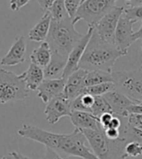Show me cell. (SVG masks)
Here are the masks:
<instances>
[{"instance_id": "obj_8", "label": "cell", "mask_w": 142, "mask_h": 159, "mask_svg": "<svg viewBox=\"0 0 142 159\" xmlns=\"http://www.w3.org/2000/svg\"><path fill=\"white\" fill-rule=\"evenodd\" d=\"M125 10L124 6H116L106 14L94 26V31L97 35L103 40V41L114 44L115 40V32L118 25V22L123 15ZM115 45V44H114Z\"/></svg>"}, {"instance_id": "obj_37", "label": "cell", "mask_w": 142, "mask_h": 159, "mask_svg": "<svg viewBox=\"0 0 142 159\" xmlns=\"http://www.w3.org/2000/svg\"><path fill=\"white\" fill-rule=\"evenodd\" d=\"M133 116H135L138 120L140 121V122H142V115H135V114H132Z\"/></svg>"}, {"instance_id": "obj_9", "label": "cell", "mask_w": 142, "mask_h": 159, "mask_svg": "<svg viewBox=\"0 0 142 159\" xmlns=\"http://www.w3.org/2000/svg\"><path fill=\"white\" fill-rule=\"evenodd\" d=\"M136 22L135 20L128 19L123 14L116 28L114 44L118 48V50L127 54L129 48L132 45V43H135V40H133V34H135L133 25Z\"/></svg>"}, {"instance_id": "obj_17", "label": "cell", "mask_w": 142, "mask_h": 159, "mask_svg": "<svg viewBox=\"0 0 142 159\" xmlns=\"http://www.w3.org/2000/svg\"><path fill=\"white\" fill-rule=\"evenodd\" d=\"M19 76L22 81L25 82L26 89L29 91L37 90L38 86L40 85L45 80L44 69L33 64V63H30L28 68L23 73L20 74Z\"/></svg>"}, {"instance_id": "obj_5", "label": "cell", "mask_w": 142, "mask_h": 159, "mask_svg": "<svg viewBox=\"0 0 142 159\" xmlns=\"http://www.w3.org/2000/svg\"><path fill=\"white\" fill-rule=\"evenodd\" d=\"M112 78L116 90L135 104H140L142 101V67L130 71H114Z\"/></svg>"}, {"instance_id": "obj_35", "label": "cell", "mask_w": 142, "mask_h": 159, "mask_svg": "<svg viewBox=\"0 0 142 159\" xmlns=\"http://www.w3.org/2000/svg\"><path fill=\"white\" fill-rule=\"evenodd\" d=\"M142 6V0H131L125 3V7H139Z\"/></svg>"}, {"instance_id": "obj_21", "label": "cell", "mask_w": 142, "mask_h": 159, "mask_svg": "<svg viewBox=\"0 0 142 159\" xmlns=\"http://www.w3.org/2000/svg\"><path fill=\"white\" fill-rule=\"evenodd\" d=\"M104 83H113L112 73L105 72V71H101V70L88 71L85 81L86 87L104 84Z\"/></svg>"}, {"instance_id": "obj_31", "label": "cell", "mask_w": 142, "mask_h": 159, "mask_svg": "<svg viewBox=\"0 0 142 159\" xmlns=\"http://www.w3.org/2000/svg\"><path fill=\"white\" fill-rule=\"evenodd\" d=\"M104 132L106 134V136L111 139V140H117L121 138L120 134V129H115V128H106L104 129Z\"/></svg>"}, {"instance_id": "obj_30", "label": "cell", "mask_w": 142, "mask_h": 159, "mask_svg": "<svg viewBox=\"0 0 142 159\" xmlns=\"http://www.w3.org/2000/svg\"><path fill=\"white\" fill-rule=\"evenodd\" d=\"M1 159H31V158H29L28 156L22 154V153H20L18 152L13 150V152H10L9 153L3 155L1 157Z\"/></svg>"}, {"instance_id": "obj_13", "label": "cell", "mask_w": 142, "mask_h": 159, "mask_svg": "<svg viewBox=\"0 0 142 159\" xmlns=\"http://www.w3.org/2000/svg\"><path fill=\"white\" fill-rule=\"evenodd\" d=\"M87 73L88 71L79 68L66 79L64 94L70 101L84 94V90L86 89L85 81Z\"/></svg>"}, {"instance_id": "obj_16", "label": "cell", "mask_w": 142, "mask_h": 159, "mask_svg": "<svg viewBox=\"0 0 142 159\" xmlns=\"http://www.w3.org/2000/svg\"><path fill=\"white\" fill-rule=\"evenodd\" d=\"M68 57H64L58 52H52V58L48 65L44 68L45 79L58 80L64 79Z\"/></svg>"}, {"instance_id": "obj_4", "label": "cell", "mask_w": 142, "mask_h": 159, "mask_svg": "<svg viewBox=\"0 0 142 159\" xmlns=\"http://www.w3.org/2000/svg\"><path fill=\"white\" fill-rule=\"evenodd\" d=\"M88 141L89 147L97 159H125V152L127 141L119 138L117 140L109 139L100 126L97 129L82 130Z\"/></svg>"}, {"instance_id": "obj_6", "label": "cell", "mask_w": 142, "mask_h": 159, "mask_svg": "<svg viewBox=\"0 0 142 159\" xmlns=\"http://www.w3.org/2000/svg\"><path fill=\"white\" fill-rule=\"evenodd\" d=\"M30 91L19 75L0 68V104L25 100Z\"/></svg>"}, {"instance_id": "obj_14", "label": "cell", "mask_w": 142, "mask_h": 159, "mask_svg": "<svg viewBox=\"0 0 142 159\" xmlns=\"http://www.w3.org/2000/svg\"><path fill=\"white\" fill-rule=\"evenodd\" d=\"M108 104L111 108L112 114L118 117H128L129 116V109L131 105L135 104L130 98L118 90L114 89L103 95Z\"/></svg>"}, {"instance_id": "obj_11", "label": "cell", "mask_w": 142, "mask_h": 159, "mask_svg": "<svg viewBox=\"0 0 142 159\" xmlns=\"http://www.w3.org/2000/svg\"><path fill=\"white\" fill-rule=\"evenodd\" d=\"M94 27H89L87 33L84 34V36L82 37V39L77 43V45L74 47V49L71 51V52L68 55L67 58V64L65 67V71H64V79H67L71 74L78 69L79 63H80V60L83 57V53L87 48V45H88L90 39L92 35Z\"/></svg>"}, {"instance_id": "obj_12", "label": "cell", "mask_w": 142, "mask_h": 159, "mask_svg": "<svg viewBox=\"0 0 142 159\" xmlns=\"http://www.w3.org/2000/svg\"><path fill=\"white\" fill-rule=\"evenodd\" d=\"M26 42L25 36L20 35L16 38L8 52L0 60L2 66H16L26 61Z\"/></svg>"}, {"instance_id": "obj_15", "label": "cell", "mask_w": 142, "mask_h": 159, "mask_svg": "<svg viewBox=\"0 0 142 159\" xmlns=\"http://www.w3.org/2000/svg\"><path fill=\"white\" fill-rule=\"evenodd\" d=\"M65 82H66L65 79H58V80L45 79L37 89L38 97L47 104L52 99L64 94Z\"/></svg>"}, {"instance_id": "obj_39", "label": "cell", "mask_w": 142, "mask_h": 159, "mask_svg": "<svg viewBox=\"0 0 142 159\" xmlns=\"http://www.w3.org/2000/svg\"><path fill=\"white\" fill-rule=\"evenodd\" d=\"M140 105H142V101H141V103H140Z\"/></svg>"}, {"instance_id": "obj_33", "label": "cell", "mask_w": 142, "mask_h": 159, "mask_svg": "<svg viewBox=\"0 0 142 159\" xmlns=\"http://www.w3.org/2000/svg\"><path fill=\"white\" fill-rule=\"evenodd\" d=\"M54 1H56V0H37V3L40 5L41 9L44 12H47L53 6Z\"/></svg>"}, {"instance_id": "obj_7", "label": "cell", "mask_w": 142, "mask_h": 159, "mask_svg": "<svg viewBox=\"0 0 142 159\" xmlns=\"http://www.w3.org/2000/svg\"><path fill=\"white\" fill-rule=\"evenodd\" d=\"M118 0H85L79 7L73 23L84 20L89 27H94L97 23L108 14L114 7Z\"/></svg>"}, {"instance_id": "obj_2", "label": "cell", "mask_w": 142, "mask_h": 159, "mask_svg": "<svg viewBox=\"0 0 142 159\" xmlns=\"http://www.w3.org/2000/svg\"><path fill=\"white\" fill-rule=\"evenodd\" d=\"M125 55H127V53L118 50L114 44L103 41L93 29L78 69L81 68L86 71L101 70L112 73L116 61Z\"/></svg>"}, {"instance_id": "obj_3", "label": "cell", "mask_w": 142, "mask_h": 159, "mask_svg": "<svg viewBox=\"0 0 142 159\" xmlns=\"http://www.w3.org/2000/svg\"><path fill=\"white\" fill-rule=\"evenodd\" d=\"M83 36L84 34L75 29L73 20L66 18L59 21L52 20L46 42L49 44L52 52L68 57Z\"/></svg>"}, {"instance_id": "obj_22", "label": "cell", "mask_w": 142, "mask_h": 159, "mask_svg": "<svg viewBox=\"0 0 142 159\" xmlns=\"http://www.w3.org/2000/svg\"><path fill=\"white\" fill-rule=\"evenodd\" d=\"M106 113L112 114V111L104 96H94L93 104L91 107V114L98 119L102 115Z\"/></svg>"}, {"instance_id": "obj_40", "label": "cell", "mask_w": 142, "mask_h": 159, "mask_svg": "<svg viewBox=\"0 0 142 159\" xmlns=\"http://www.w3.org/2000/svg\"><path fill=\"white\" fill-rule=\"evenodd\" d=\"M141 51H142V45H141Z\"/></svg>"}, {"instance_id": "obj_28", "label": "cell", "mask_w": 142, "mask_h": 159, "mask_svg": "<svg viewBox=\"0 0 142 159\" xmlns=\"http://www.w3.org/2000/svg\"><path fill=\"white\" fill-rule=\"evenodd\" d=\"M30 0H10V8L14 12L20 11L22 7H25Z\"/></svg>"}, {"instance_id": "obj_26", "label": "cell", "mask_w": 142, "mask_h": 159, "mask_svg": "<svg viewBox=\"0 0 142 159\" xmlns=\"http://www.w3.org/2000/svg\"><path fill=\"white\" fill-rule=\"evenodd\" d=\"M125 152L127 157H137L142 155V144L137 142H130L125 145Z\"/></svg>"}, {"instance_id": "obj_23", "label": "cell", "mask_w": 142, "mask_h": 159, "mask_svg": "<svg viewBox=\"0 0 142 159\" xmlns=\"http://www.w3.org/2000/svg\"><path fill=\"white\" fill-rule=\"evenodd\" d=\"M47 12L50 13L52 20L54 21H59L66 18H69L67 11L65 9L64 0H56L53 6Z\"/></svg>"}, {"instance_id": "obj_38", "label": "cell", "mask_w": 142, "mask_h": 159, "mask_svg": "<svg viewBox=\"0 0 142 159\" xmlns=\"http://www.w3.org/2000/svg\"><path fill=\"white\" fill-rule=\"evenodd\" d=\"M125 2H130V1H131V0H125Z\"/></svg>"}, {"instance_id": "obj_19", "label": "cell", "mask_w": 142, "mask_h": 159, "mask_svg": "<svg viewBox=\"0 0 142 159\" xmlns=\"http://www.w3.org/2000/svg\"><path fill=\"white\" fill-rule=\"evenodd\" d=\"M52 22V17L50 13L45 12L36 25L28 32V38L33 42H45L48 37Z\"/></svg>"}, {"instance_id": "obj_29", "label": "cell", "mask_w": 142, "mask_h": 159, "mask_svg": "<svg viewBox=\"0 0 142 159\" xmlns=\"http://www.w3.org/2000/svg\"><path fill=\"white\" fill-rule=\"evenodd\" d=\"M113 115L111 113H106V114H103L99 118H98V121L100 123V125L102 126V128L103 129H106L110 121L112 120V118H113Z\"/></svg>"}, {"instance_id": "obj_27", "label": "cell", "mask_w": 142, "mask_h": 159, "mask_svg": "<svg viewBox=\"0 0 142 159\" xmlns=\"http://www.w3.org/2000/svg\"><path fill=\"white\" fill-rule=\"evenodd\" d=\"M82 3V0H64L65 9L67 11V14L71 20H74L76 17L77 11L79 9Z\"/></svg>"}, {"instance_id": "obj_24", "label": "cell", "mask_w": 142, "mask_h": 159, "mask_svg": "<svg viewBox=\"0 0 142 159\" xmlns=\"http://www.w3.org/2000/svg\"><path fill=\"white\" fill-rule=\"evenodd\" d=\"M114 89H115V85L113 83H104V84L86 87L84 90V94H90L92 96H103L106 93Z\"/></svg>"}, {"instance_id": "obj_25", "label": "cell", "mask_w": 142, "mask_h": 159, "mask_svg": "<svg viewBox=\"0 0 142 159\" xmlns=\"http://www.w3.org/2000/svg\"><path fill=\"white\" fill-rule=\"evenodd\" d=\"M128 19L137 21H142V6L139 7H125L123 13Z\"/></svg>"}, {"instance_id": "obj_20", "label": "cell", "mask_w": 142, "mask_h": 159, "mask_svg": "<svg viewBox=\"0 0 142 159\" xmlns=\"http://www.w3.org/2000/svg\"><path fill=\"white\" fill-rule=\"evenodd\" d=\"M52 58V50L49 44L42 42L41 45L38 48L33 50V52L30 54V60L31 63L39 66L40 68L44 69L47 65L49 64Z\"/></svg>"}, {"instance_id": "obj_10", "label": "cell", "mask_w": 142, "mask_h": 159, "mask_svg": "<svg viewBox=\"0 0 142 159\" xmlns=\"http://www.w3.org/2000/svg\"><path fill=\"white\" fill-rule=\"evenodd\" d=\"M70 102L64 94H61L47 103L44 111L47 121L50 124H54L59 122L61 117L70 116L72 113Z\"/></svg>"}, {"instance_id": "obj_1", "label": "cell", "mask_w": 142, "mask_h": 159, "mask_svg": "<svg viewBox=\"0 0 142 159\" xmlns=\"http://www.w3.org/2000/svg\"><path fill=\"white\" fill-rule=\"evenodd\" d=\"M21 137L44 145L62 157H78L82 159H97L92 153L82 130L75 128L70 134H57L44 130L32 124L23 123L18 129Z\"/></svg>"}, {"instance_id": "obj_34", "label": "cell", "mask_w": 142, "mask_h": 159, "mask_svg": "<svg viewBox=\"0 0 142 159\" xmlns=\"http://www.w3.org/2000/svg\"><path fill=\"white\" fill-rule=\"evenodd\" d=\"M129 114H135L142 115V105L140 104H133L129 109Z\"/></svg>"}, {"instance_id": "obj_32", "label": "cell", "mask_w": 142, "mask_h": 159, "mask_svg": "<svg viewBox=\"0 0 142 159\" xmlns=\"http://www.w3.org/2000/svg\"><path fill=\"white\" fill-rule=\"evenodd\" d=\"M42 159H64V157L60 156L56 152H54L53 149H51L49 148H46L45 153H44Z\"/></svg>"}, {"instance_id": "obj_36", "label": "cell", "mask_w": 142, "mask_h": 159, "mask_svg": "<svg viewBox=\"0 0 142 159\" xmlns=\"http://www.w3.org/2000/svg\"><path fill=\"white\" fill-rule=\"evenodd\" d=\"M139 39H142V23H141L140 27L138 28V30L135 31V34H133V40H135V42Z\"/></svg>"}, {"instance_id": "obj_18", "label": "cell", "mask_w": 142, "mask_h": 159, "mask_svg": "<svg viewBox=\"0 0 142 159\" xmlns=\"http://www.w3.org/2000/svg\"><path fill=\"white\" fill-rule=\"evenodd\" d=\"M69 117L72 124L75 126V128L80 130L97 129L101 126L98 119L90 113L72 111Z\"/></svg>"}]
</instances>
